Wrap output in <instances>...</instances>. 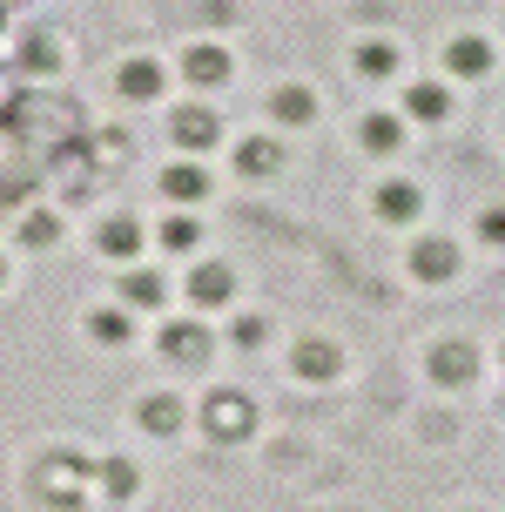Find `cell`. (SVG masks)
I'll return each mask as SVG.
<instances>
[{"mask_svg":"<svg viewBox=\"0 0 505 512\" xmlns=\"http://www.w3.org/2000/svg\"><path fill=\"white\" fill-rule=\"evenodd\" d=\"M196 425L216 438V445H243V438L256 432V405L243 398V391H209L202 411H196Z\"/></svg>","mask_w":505,"mask_h":512,"instance_id":"cell-1","label":"cell"},{"mask_svg":"<svg viewBox=\"0 0 505 512\" xmlns=\"http://www.w3.org/2000/svg\"><path fill=\"white\" fill-rule=\"evenodd\" d=\"M155 351H162L169 364H209V351H216V331L202 324V310H189V317H162Z\"/></svg>","mask_w":505,"mask_h":512,"instance_id":"cell-2","label":"cell"},{"mask_svg":"<svg viewBox=\"0 0 505 512\" xmlns=\"http://www.w3.org/2000/svg\"><path fill=\"white\" fill-rule=\"evenodd\" d=\"M458 270H465V250H458V236H445V230L411 236V283H452Z\"/></svg>","mask_w":505,"mask_h":512,"instance_id":"cell-3","label":"cell"},{"mask_svg":"<svg viewBox=\"0 0 505 512\" xmlns=\"http://www.w3.org/2000/svg\"><path fill=\"white\" fill-rule=\"evenodd\" d=\"M425 371H431L438 391H465V384L479 378V344H472V337H438L431 358H425Z\"/></svg>","mask_w":505,"mask_h":512,"instance_id":"cell-4","label":"cell"},{"mask_svg":"<svg viewBox=\"0 0 505 512\" xmlns=\"http://www.w3.org/2000/svg\"><path fill=\"white\" fill-rule=\"evenodd\" d=\"M169 277L155 270V263H122V277H115V304L142 310V317H155V310H169Z\"/></svg>","mask_w":505,"mask_h":512,"instance_id":"cell-5","label":"cell"},{"mask_svg":"<svg viewBox=\"0 0 505 512\" xmlns=\"http://www.w3.org/2000/svg\"><path fill=\"white\" fill-rule=\"evenodd\" d=\"M169 142H176L182 155H209L216 142H223V115L209 102H182L176 115H169Z\"/></svg>","mask_w":505,"mask_h":512,"instance_id":"cell-6","label":"cell"},{"mask_svg":"<svg viewBox=\"0 0 505 512\" xmlns=\"http://www.w3.org/2000/svg\"><path fill=\"white\" fill-rule=\"evenodd\" d=\"M182 304H189V310H223V304H236V270H229V263H216V256H202L196 270L182 277Z\"/></svg>","mask_w":505,"mask_h":512,"instance_id":"cell-7","label":"cell"},{"mask_svg":"<svg viewBox=\"0 0 505 512\" xmlns=\"http://www.w3.org/2000/svg\"><path fill=\"white\" fill-rule=\"evenodd\" d=\"M371 209H378V223H391V230H411V223L425 216V189L411 176H384L378 189H371Z\"/></svg>","mask_w":505,"mask_h":512,"instance_id":"cell-8","label":"cell"},{"mask_svg":"<svg viewBox=\"0 0 505 512\" xmlns=\"http://www.w3.org/2000/svg\"><path fill=\"white\" fill-rule=\"evenodd\" d=\"M290 371H297L303 384H330L337 371H344V344H337V337H297Z\"/></svg>","mask_w":505,"mask_h":512,"instance_id":"cell-9","label":"cell"},{"mask_svg":"<svg viewBox=\"0 0 505 512\" xmlns=\"http://www.w3.org/2000/svg\"><path fill=\"white\" fill-rule=\"evenodd\" d=\"M135 425L149 438H176L189 425V405H182V391H142L135 398Z\"/></svg>","mask_w":505,"mask_h":512,"instance_id":"cell-10","label":"cell"},{"mask_svg":"<svg viewBox=\"0 0 505 512\" xmlns=\"http://www.w3.org/2000/svg\"><path fill=\"white\" fill-rule=\"evenodd\" d=\"M209 189H216V176H209V169H202V155H176V162H169V169H162V196H169V203H176V209L202 203V196H209Z\"/></svg>","mask_w":505,"mask_h":512,"instance_id":"cell-11","label":"cell"},{"mask_svg":"<svg viewBox=\"0 0 505 512\" xmlns=\"http://www.w3.org/2000/svg\"><path fill=\"white\" fill-rule=\"evenodd\" d=\"M229 75H236L229 48H216V41H189V48H182V81H189V88H223Z\"/></svg>","mask_w":505,"mask_h":512,"instance_id":"cell-12","label":"cell"},{"mask_svg":"<svg viewBox=\"0 0 505 512\" xmlns=\"http://www.w3.org/2000/svg\"><path fill=\"white\" fill-rule=\"evenodd\" d=\"M115 88H122V102H155V95L169 88V68H162L155 54H128L122 75H115Z\"/></svg>","mask_w":505,"mask_h":512,"instance_id":"cell-13","label":"cell"},{"mask_svg":"<svg viewBox=\"0 0 505 512\" xmlns=\"http://www.w3.org/2000/svg\"><path fill=\"white\" fill-rule=\"evenodd\" d=\"M142 216H108V223H101L95 230V250L108 256V263H142Z\"/></svg>","mask_w":505,"mask_h":512,"instance_id":"cell-14","label":"cell"},{"mask_svg":"<svg viewBox=\"0 0 505 512\" xmlns=\"http://www.w3.org/2000/svg\"><path fill=\"white\" fill-rule=\"evenodd\" d=\"M229 162H236V176L263 182V176H277V169H283V142H277V135H243V142L229 149Z\"/></svg>","mask_w":505,"mask_h":512,"instance_id":"cell-15","label":"cell"},{"mask_svg":"<svg viewBox=\"0 0 505 512\" xmlns=\"http://www.w3.org/2000/svg\"><path fill=\"white\" fill-rule=\"evenodd\" d=\"M357 149L378 155V162H384V155H398L404 149V122L391 115V108H371V115L357 122Z\"/></svg>","mask_w":505,"mask_h":512,"instance_id":"cell-16","label":"cell"},{"mask_svg":"<svg viewBox=\"0 0 505 512\" xmlns=\"http://www.w3.org/2000/svg\"><path fill=\"white\" fill-rule=\"evenodd\" d=\"M270 122H277V128H310V122H317V88L283 81L277 95H270Z\"/></svg>","mask_w":505,"mask_h":512,"instance_id":"cell-17","label":"cell"},{"mask_svg":"<svg viewBox=\"0 0 505 512\" xmlns=\"http://www.w3.org/2000/svg\"><path fill=\"white\" fill-rule=\"evenodd\" d=\"M155 243H162L169 256H196L202 250V216L196 209H169V216L155 223Z\"/></svg>","mask_w":505,"mask_h":512,"instance_id":"cell-18","label":"cell"},{"mask_svg":"<svg viewBox=\"0 0 505 512\" xmlns=\"http://www.w3.org/2000/svg\"><path fill=\"white\" fill-rule=\"evenodd\" d=\"M404 115H411V122H445V115H452V88H445V81H411V88H404Z\"/></svg>","mask_w":505,"mask_h":512,"instance_id":"cell-19","label":"cell"},{"mask_svg":"<svg viewBox=\"0 0 505 512\" xmlns=\"http://www.w3.org/2000/svg\"><path fill=\"white\" fill-rule=\"evenodd\" d=\"M88 337H95V344H108V351H122L128 337H135V310H128V304L88 310Z\"/></svg>","mask_w":505,"mask_h":512,"instance_id":"cell-20","label":"cell"},{"mask_svg":"<svg viewBox=\"0 0 505 512\" xmlns=\"http://www.w3.org/2000/svg\"><path fill=\"white\" fill-rule=\"evenodd\" d=\"M445 68H452V75H465V81L492 75V41H479V34H458L452 48H445Z\"/></svg>","mask_w":505,"mask_h":512,"instance_id":"cell-21","label":"cell"},{"mask_svg":"<svg viewBox=\"0 0 505 512\" xmlns=\"http://www.w3.org/2000/svg\"><path fill=\"white\" fill-rule=\"evenodd\" d=\"M14 243H21V250H54V243H61V216H54V209H27Z\"/></svg>","mask_w":505,"mask_h":512,"instance_id":"cell-22","label":"cell"},{"mask_svg":"<svg viewBox=\"0 0 505 512\" xmlns=\"http://www.w3.org/2000/svg\"><path fill=\"white\" fill-rule=\"evenodd\" d=\"M357 75L364 81H391L398 75V48H391V41H357Z\"/></svg>","mask_w":505,"mask_h":512,"instance_id":"cell-23","label":"cell"},{"mask_svg":"<svg viewBox=\"0 0 505 512\" xmlns=\"http://www.w3.org/2000/svg\"><path fill=\"white\" fill-rule=\"evenodd\" d=\"M263 331H270L263 317H236V324H229V344H236V351H256V344H263Z\"/></svg>","mask_w":505,"mask_h":512,"instance_id":"cell-24","label":"cell"},{"mask_svg":"<svg viewBox=\"0 0 505 512\" xmlns=\"http://www.w3.org/2000/svg\"><path fill=\"white\" fill-rule=\"evenodd\" d=\"M479 243H492V250H505V203H492L479 216Z\"/></svg>","mask_w":505,"mask_h":512,"instance_id":"cell-25","label":"cell"},{"mask_svg":"<svg viewBox=\"0 0 505 512\" xmlns=\"http://www.w3.org/2000/svg\"><path fill=\"white\" fill-rule=\"evenodd\" d=\"M101 472H108V499H128V486H135V472H128L122 459H108Z\"/></svg>","mask_w":505,"mask_h":512,"instance_id":"cell-26","label":"cell"},{"mask_svg":"<svg viewBox=\"0 0 505 512\" xmlns=\"http://www.w3.org/2000/svg\"><path fill=\"white\" fill-rule=\"evenodd\" d=\"M0 283H7V263H0Z\"/></svg>","mask_w":505,"mask_h":512,"instance_id":"cell-27","label":"cell"},{"mask_svg":"<svg viewBox=\"0 0 505 512\" xmlns=\"http://www.w3.org/2000/svg\"><path fill=\"white\" fill-rule=\"evenodd\" d=\"M499 364H505V351H499Z\"/></svg>","mask_w":505,"mask_h":512,"instance_id":"cell-28","label":"cell"}]
</instances>
